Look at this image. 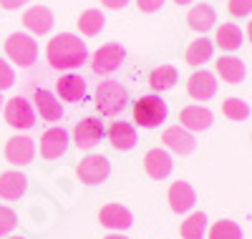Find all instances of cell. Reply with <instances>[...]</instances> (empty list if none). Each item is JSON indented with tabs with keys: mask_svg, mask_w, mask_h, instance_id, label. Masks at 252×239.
Masks as SVG:
<instances>
[{
	"mask_svg": "<svg viewBox=\"0 0 252 239\" xmlns=\"http://www.w3.org/2000/svg\"><path fill=\"white\" fill-rule=\"evenodd\" d=\"M106 26V18H103L101 10H83L78 15V30L83 35H98Z\"/></svg>",
	"mask_w": 252,
	"mask_h": 239,
	"instance_id": "cell-28",
	"label": "cell"
},
{
	"mask_svg": "<svg viewBox=\"0 0 252 239\" xmlns=\"http://www.w3.org/2000/svg\"><path fill=\"white\" fill-rule=\"evenodd\" d=\"M215 43H217L222 51H237V48L242 46V30H240L235 23H224V26L217 28Z\"/></svg>",
	"mask_w": 252,
	"mask_h": 239,
	"instance_id": "cell-26",
	"label": "cell"
},
{
	"mask_svg": "<svg viewBox=\"0 0 252 239\" xmlns=\"http://www.w3.org/2000/svg\"><path fill=\"white\" fill-rule=\"evenodd\" d=\"M0 108H3V98H0Z\"/></svg>",
	"mask_w": 252,
	"mask_h": 239,
	"instance_id": "cell-41",
	"label": "cell"
},
{
	"mask_svg": "<svg viewBox=\"0 0 252 239\" xmlns=\"http://www.w3.org/2000/svg\"><path fill=\"white\" fill-rule=\"evenodd\" d=\"M144 169H146V174H149L152 179L161 181V179H166V177L172 174L174 161H172V156H169V151L152 149V151H146V156H144Z\"/></svg>",
	"mask_w": 252,
	"mask_h": 239,
	"instance_id": "cell-11",
	"label": "cell"
},
{
	"mask_svg": "<svg viewBox=\"0 0 252 239\" xmlns=\"http://www.w3.org/2000/svg\"><path fill=\"white\" fill-rule=\"evenodd\" d=\"M23 26L33 35H46L53 28V13L46 5H33L23 13Z\"/></svg>",
	"mask_w": 252,
	"mask_h": 239,
	"instance_id": "cell-17",
	"label": "cell"
},
{
	"mask_svg": "<svg viewBox=\"0 0 252 239\" xmlns=\"http://www.w3.org/2000/svg\"><path fill=\"white\" fill-rule=\"evenodd\" d=\"M15 224H18L15 211H13V209H8V207H0V237L10 234V232L15 229Z\"/></svg>",
	"mask_w": 252,
	"mask_h": 239,
	"instance_id": "cell-31",
	"label": "cell"
},
{
	"mask_svg": "<svg viewBox=\"0 0 252 239\" xmlns=\"http://www.w3.org/2000/svg\"><path fill=\"white\" fill-rule=\"evenodd\" d=\"M109 171H111V166H109V159L103 154H91L86 159H81V164L76 166L78 179L89 186H98L101 181H106Z\"/></svg>",
	"mask_w": 252,
	"mask_h": 239,
	"instance_id": "cell-6",
	"label": "cell"
},
{
	"mask_svg": "<svg viewBox=\"0 0 252 239\" xmlns=\"http://www.w3.org/2000/svg\"><path fill=\"white\" fill-rule=\"evenodd\" d=\"M33 156H35V144L31 136H13L5 144V159L13 166H26L33 161Z\"/></svg>",
	"mask_w": 252,
	"mask_h": 239,
	"instance_id": "cell-10",
	"label": "cell"
},
{
	"mask_svg": "<svg viewBox=\"0 0 252 239\" xmlns=\"http://www.w3.org/2000/svg\"><path fill=\"white\" fill-rule=\"evenodd\" d=\"M161 141H164V146L169 149V151H174V154H182V156L192 154L194 146H197L194 136L189 134L187 128H182V126H169V128L161 134Z\"/></svg>",
	"mask_w": 252,
	"mask_h": 239,
	"instance_id": "cell-12",
	"label": "cell"
},
{
	"mask_svg": "<svg viewBox=\"0 0 252 239\" xmlns=\"http://www.w3.org/2000/svg\"><path fill=\"white\" fill-rule=\"evenodd\" d=\"M10 239H26V237H10Z\"/></svg>",
	"mask_w": 252,
	"mask_h": 239,
	"instance_id": "cell-40",
	"label": "cell"
},
{
	"mask_svg": "<svg viewBox=\"0 0 252 239\" xmlns=\"http://www.w3.org/2000/svg\"><path fill=\"white\" fill-rule=\"evenodd\" d=\"M252 13V0H229V15L245 18Z\"/></svg>",
	"mask_w": 252,
	"mask_h": 239,
	"instance_id": "cell-32",
	"label": "cell"
},
{
	"mask_svg": "<svg viewBox=\"0 0 252 239\" xmlns=\"http://www.w3.org/2000/svg\"><path fill=\"white\" fill-rule=\"evenodd\" d=\"M13 83H15L13 68L8 66V60H0V91H8Z\"/></svg>",
	"mask_w": 252,
	"mask_h": 239,
	"instance_id": "cell-33",
	"label": "cell"
},
{
	"mask_svg": "<svg viewBox=\"0 0 252 239\" xmlns=\"http://www.w3.org/2000/svg\"><path fill=\"white\" fill-rule=\"evenodd\" d=\"M56 91H58V96L63 98V101H71V103H78V101H83L86 98V81H83L81 76H73V73H68V76H61L58 81H56Z\"/></svg>",
	"mask_w": 252,
	"mask_h": 239,
	"instance_id": "cell-19",
	"label": "cell"
},
{
	"mask_svg": "<svg viewBox=\"0 0 252 239\" xmlns=\"http://www.w3.org/2000/svg\"><path fill=\"white\" fill-rule=\"evenodd\" d=\"M124 58H126L124 46H119V43H106V46H101V48L94 53L91 68H94V73H98V76H109V73H114V71L121 68Z\"/></svg>",
	"mask_w": 252,
	"mask_h": 239,
	"instance_id": "cell-5",
	"label": "cell"
},
{
	"mask_svg": "<svg viewBox=\"0 0 252 239\" xmlns=\"http://www.w3.org/2000/svg\"><path fill=\"white\" fill-rule=\"evenodd\" d=\"M46 58L51 63V68H56V71H73V68H81L89 60V48L78 35L58 33L48 40Z\"/></svg>",
	"mask_w": 252,
	"mask_h": 239,
	"instance_id": "cell-1",
	"label": "cell"
},
{
	"mask_svg": "<svg viewBox=\"0 0 252 239\" xmlns=\"http://www.w3.org/2000/svg\"><path fill=\"white\" fill-rule=\"evenodd\" d=\"M166 199H169V207H172V211H177V214H184V211H189L194 204H197V194H194V189L189 186L187 181H174L172 186H169V194H166Z\"/></svg>",
	"mask_w": 252,
	"mask_h": 239,
	"instance_id": "cell-16",
	"label": "cell"
},
{
	"mask_svg": "<svg viewBox=\"0 0 252 239\" xmlns=\"http://www.w3.org/2000/svg\"><path fill=\"white\" fill-rule=\"evenodd\" d=\"M101 3L106 5L109 10H121V8L129 5V0H101Z\"/></svg>",
	"mask_w": 252,
	"mask_h": 239,
	"instance_id": "cell-36",
	"label": "cell"
},
{
	"mask_svg": "<svg viewBox=\"0 0 252 239\" xmlns=\"http://www.w3.org/2000/svg\"><path fill=\"white\" fill-rule=\"evenodd\" d=\"M164 5V0H136V8L141 13H157Z\"/></svg>",
	"mask_w": 252,
	"mask_h": 239,
	"instance_id": "cell-34",
	"label": "cell"
},
{
	"mask_svg": "<svg viewBox=\"0 0 252 239\" xmlns=\"http://www.w3.org/2000/svg\"><path fill=\"white\" fill-rule=\"evenodd\" d=\"M179 81V73L174 66H169V63H164V66H157L152 73H149V86L154 91H169L174 89Z\"/></svg>",
	"mask_w": 252,
	"mask_h": 239,
	"instance_id": "cell-23",
	"label": "cell"
},
{
	"mask_svg": "<svg viewBox=\"0 0 252 239\" xmlns=\"http://www.w3.org/2000/svg\"><path fill=\"white\" fill-rule=\"evenodd\" d=\"M187 93L194 101H209L217 93V81L209 71H197L192 73V78L187 81Z\"/></svg>",
	"mask_w": 252,
	"mask_h": 239,
	"instance_id": "cell-15",
	"label": "cell"
},
{
	"mask_svg": "<svg viewBox=\"0 0 252 239\" xmlns=\"http://www.w3.org/2000/svg\"><path fill=\"white\" fill-rule=\"evenodd\" d=\"M212 51H215V46H212V40H207V38H197V40H192L189 43V48H187V63L189 66H204V63L212 58Z\"/></svg>",
	"mask_w": 252,
	"mask_h": 239,
	"instance_id": "cell-25",
	"label": "cell"
},
{
	"mask_svg": "<svg viewBox=\"0 0 252 239\" xmlns=\"http://www.w3.org/2000/svg\"><path fill=\"white\" fill-rule=\"evenodd\" d=\"M103 239H129V237H124V234H109V237H103Z\"/></svg>",
	"mask_w": 252,
	"mask_h": 239,
	"instance_id": "cell-37",
	"label": "cell"
},
{
	"mask_svg": "<svg viewBox=\"0 0 252 239\" xmlns=\"http://www.w3.org/2000/svg\"><path fill=\"white\" fill-rule=\"evenodd\" d=\"M28 189V179L20 171H5L0 174V199L5 202H15L26 194Z\"/></svg>",
	"mask_w": 252,
	"mask_h": 239,
	"instance_id": "cell-20",
	"label": "cell"
},
{
	"mask_svg": "<svg viewBox=\"0 0 252 239\" xmlns=\"http://www.w3.org/2000/svg\"><path fill=\"white\" fill-rule=\"evenodd\" d=\"M174 3H179V5H187V3H192V0H174Z\"/></svg>",
	"mask_w": 252,
	"mask_h": 239,
	"instance_id": "cell-39",
	"label": "cell"
},
{
	"mask_svg": "<svg viewBox=\"0 0 252 239\" xmlns=\"http://www.w3.org/2000/svg\"><path fill=\"white\" fill-rule=\"evenodd\" d=\"M222 114L229 119V121H245L250 116V106L242 101V98H227L222 103Z\"/></svg>",
	"mask_w": 252,
	"mask_h": 239,
	"instance_id": "cell-30",
	"label": "cell"
},
{
	"mask_svg": "<svg viewBox=\"0 0 252 239\" xmlns=\"http://www.w3.org/2000/svg\"><path fill=\"white\" fill-rule=\"evenodd\" d=\"M215 20H217V13H215L212 5H207V3H199V5H194L192 10L187 13L189 28L197 30V33H207L209 28L215 26Z\"/></svg>",
	"mask_w": 252,
	"mask_h": 239,
	"instance_id": "cell-22",
	"label": "cell"
},
{
	"mask_svg": "<svg viewBox=\"0 0 252 239\" xmlns=\"http://www.w3.org/2000/svg\"><path fill=\"white\" fill-rule=\"evenodd\" d=\"M101 136H103V126L94 116H86L83 121H78L76 128H73V144L78 149H94L101 141Z\"/></svg>",
	"mask_w": 252,
	"mask_h": 239,
	"instance_id": "cell-9",
	"label": "cell"
},
{
	"mask_svg": "<svg viewBox=\"0 0 252 239\" xmlns=\"http://www.w3.org/2000/svg\"><path fill=\"white\" fill-rule=\"evenodd\" d=\"M217 73L222 76V81L232 83V86L242 83V78H245V63L240 58H235V56H222L217 60Z\"/></svg>",
	"mask_w": 252,
	"mask_h": 239,
	"instance_id": "cell-24",
	"label": "cell"
},
{
	"mask_svg": "<svg viewBox=\"0 0 252 239\" xmlns=\"http://www.w3.org/2000/svg\"><path fill=\"white\" fill-rule=\"evenodd\" d=\"M33 101H35V111L40 114V119H46V121H61L63 119V108H61V101L46 91V89H38L33 93Z\"/></svg>",
	"mask_w": 252,
	"mask_h": 239,
	"instance_id": "cell-21",
	"label": "cell"
},
{
	"mask_svg": "<svg viewBox=\"0 0 252 239\" xmlns=\"http://www.w3.org/2000/svg\"><path fill=\"white\" fill-rule=\"evenodd\" d=\"M106 136H109V141L116 151H131L136 146V131L129 121H114L109 126Z\"/></svg>",
	"mask_w": 252,
	"mask_h": 239,
	"instance_id": "cell-18",
	"label": "cell"
},
{
	"mask_svg": "<svg viewBox=\"0 0 252 239\" xmlns=\"http://www.w3.org/2000/svg\"><path fill=\"white\" fill-rule=\"evenodd\" d=\"M179 126L187 131H207L212 126V111L204 106H184L179 111Z\"/></svg>",
	"mask_w": 252,
	"mask_h": 239,
	"instance_id": "cell-13",
	"label": "cell"
},
{
	"mask_svg": "<svg viewBox=\"0 0 252 239\" xmlns=\"http://www.w3.org/2000/svg\"><path fill=\"white\" fill-rule=\"evenodd\" d=\"M166 119V103L159 96H141L134 101V121L144 128H154Z\"/></svg>",
	"mask_w": 252,
	"mask_h": 239,
	"instance_id": "cell-4",
	"label": "cell"
},
{
	"mask_svg": "<svg viewBox=\"0 0 252 239\" xmlns=\"http://www.w3.org/2000/svg\"><path fill=\"white\" fill-rule=\"evenodd\" d=\"M28 3V0H0V8L3 10H18V8H23Z\"/></svg>",
	"mask_w": 252,
	"mask_h": 239,
	"instance_id": "cell-35",
	"label": "cell"
},
{
	"mask_svg": "<svg viewBox=\"0 0 252 239\" xmlns=\"http://www.w3.org/2000/svg\"><path fill=\"white\" fill-rule=\"evenodd\" d=\"M98 222L106 227V229H116V232H124L134 224V216L131 211L121 207V204H106L101 211H98Z\"/></svg>",
	"mask_w": 252,
	"mask_h": 239,
	"instance_id": "cell-14",
	"label": "cell"
},
{
	"mask_svg": "<svg viewBox=\"0 0 252 239\" xmlns=\"http://www.w3.org/2000/svg\"><path fill=\"white\" fill-rule=\"evenodd\" d=\"M126 106H129V93L119 81L106 78L96 86V108L103 116H119Z\"/></svg>",
	"mask_w": 252,
	"mask_h": 239,
	"instance_id": "cell-2",
	"label": "cell"
},
{
	"mask_svg": "<svg viewBox=\"0 0 252 239\" xmlns=\"http://www.w3.org/2000/svg\"><path fill=\"white\" fill-rule=\"evenodd\" d=\"M66 151H68V131L66 128L53 126L48 131H43V136H40V156L53 161V159H61Z\"/></svg>",
	"mask_w": 252,
	"mask_h": 239,
	"instance_id": "cell-8",
	"label": "cell"
},
{
	"mask_svg": "<svg viewBox=\"0 0 252 239\" xmlns=\"http://www.w3.org/2000/svg\"><path fill=\"white\" fill-rule=\"evenodd\" d=\"M209 239H242V227L232 219H220L209 229Z\"/></svg>",
	"mask_w": 252,
	"mask_h": 239,
	"instance_id": "cell-29",
	"label": "cell"
},
{
	"mask_svg": "<svg viewBox=\"0 0 252 239\" xmlns=\"http://www.w3.org/2000/svg\"><path fill=\"white\" fill-rule=\"evenodd\" d=\"M3 116H5L8 126H13V128H31L35 123V111H33L31 101L23 96L10 98L3 108Z\"/></svg>",
	"mask_w": 252,
	"mask_h": 239,
	"instance_id": "cell-7",
	"label": "cell"
},
{
	"mask_svg": "<svg viewBox=\"0 0 252 239\" xmlns=\"http://www.w3.org/2000/svg\"><path fill=\"white\" fill-rule=\"evenodd\" d=\"M247 38L252 40V20H250V26H247Z\"/></svg>",
	"mask_w": 252,
	"mask_h": 239,
	"instance_id": "cell-38",
	"label": "cell"
},
{
	"mask_svg": "<svg viewBox=\"0 0 252 239\" xmlns=\"http://www.w3.org/2000/svg\"><path fill=\"white\" fill-rule=\"evenodd\" d=\"M5 56L20 68H31L38 60V43L28 33H10L5 40Z\"/></svg>",
	"mask_w": 252,
	"mask_h": 239,
	"instance_id": "cell-3",
	"label": "cell"
},
{
	"mask_svg": "<svg viewBox=\"0 0 252 239\" xmlns=\"http://www.w3.org/2000/svg\"><path fill=\"white\" fill-rule=\"evenodd\" d=\"M182 239H202L207 232V214L204 211H194L189 214L187 219L182 222Z\"/></svg>",
	"mask_w": 252,
	"mask_h": 239,
	"instance_id": "cell-27",
	"label": "cell"
}]
</instances>
